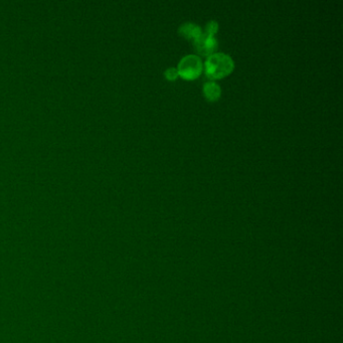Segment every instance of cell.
Wrapping results in <instances>:
<instances>
[{
  "label": "cell",
  "instance_id": "cell-5",
  "mask_svg": "<svg viewBox=\"0 0 343 343\" xmlns=\"http://www.w3.org/2000/svg\"><path fill=\"white\" fill-rule=\"evenodd\" d=\"M204 93H205V96L209 100L216 101L220 98L222 90H221V87L218 83L212 81V82H207L204 85Z\"/></svg>",
  "mask_w": 343,
  "mask_h": 343
},
{
  "label": "cell",
  "instance_id": "cell-2",
  "mask_svg": "<svg viewBox=\"0 0 343 343\" xmlns=\"http://www.w3.org/2000/svg\"><path fill=\"white\" fill-rule=\"evenodd\" d=\"M203 62L200 57L195 55H187L182 58L176 68L178 75L187 80L198 78L203 71Z\"/></svg>",
  "mask_w": 343,
  "mask_h": 343
},
{
  "label": "cell",
  "instance_id": "cell-1",
  "mask_svg": "<svg viewBox=\"0 0 343 343\" xmlns=\"http://www.w3.org/2000/svg\"><path fill=\"white\" fill-rule=\"evenodd\" d=\"M233 61L225 53H214L208 57L205 64V71L209 78L220 79L232 71Z\"/></svg>",
  "mask_w": 343,
  "mask_h": 343
},
{
  "label": "cell",
  "instance_id": "cell-4",
  "mask_svg": "<svg viewBox=\"0 0 343 343\" xmlns=\"http://www.w3.org/2000/svg\"><path fill=\"white\" fill-rule=\"evenodd\" d=\"M179 32L180 34L184 35L186 38H192L195 39L198 36H200L203 31L202 28L192 22H185L179 26Z\"/></svg>",
  "mask_w": 343,
  "mask_h": 343
},
{
  "label": "cell",
  "instance_id": "cell-3",
  "mask_svg": "<svg viewBox=\"0 0 343 343\" xmlns=\"http://www.w3.org/2000/svg\"><path fill=\"white\" fill-rule=\"evenodd\" d=\"M193 44L199 54L203 56H211L218 47V40L214 35L203 32L200 36L193 39Z\"/></svg>",
  "mask_w": 343,
  "mask_h": 343
},
{
  "label": "cell",
  "instance_id": "cell-7",
  "mask_svg": "<svg viewBox=\"0 0 343 343\" xmlns=\"http://www.w3.org/2000/svg\"><path fill=\"white\" fill-rule=\"evenodd\" d=\"M165 77L169 80V81H173L178 77V71L176 68H169L165 71Z\"/></svg>",
  "mask_w": 343,
  "mask_h": 343
},
{
  "label": "cell",
  "instance_id": "cell-6",
  "mask_svg": "<svg viewBox=\"0 0 343 343\" xmlns=\"http://www.w3.org/2000/svg\"><path fill=\"white\" fill-rule=\"evenodd\" d=\"M218 29H219V23L216 20H211L208 22L206 26V33L215 36V33L218 31Z\"/></svg>",
  "mask_w": 343,
  "mask_h": 343
}]
</instances>
